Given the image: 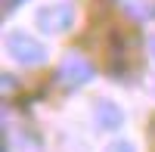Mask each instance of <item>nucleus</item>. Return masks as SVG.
Here are the masks:
<instances>
[{"mask_svg":"<svg viewBox=\"0 0 155 152\" xmlns=\"http://www.w3.org/2000/svg\"><path fill=\"white\" fill-rule=\"evenodd\" d=\"M6 53L19 62V65H44L47 62V47L31 37L28 31H9L6 34Z\"/></svg>","mask_w":155,"mask_h":152,"instance_id":"1","label":"nucleus"},{"mask_svg":"<svg viewBox=\"0 0 155 152\" xmlns=\"http://www.w3.org/2000/svg\"><path fill=\"white\" fill-rule=\"evenodd\" d=\"M37 28L47 31V34H62V31H68L71 25H74V6L65 3V0H56V3H47L37 9Z\"/></svg>","mask_w":155,"mask_h":152,"instance_id":"2","label":"nucleus"},{"mask_svg":"<svg viewBox=\"0 0 155 152\" xmlns=\"http://www.w3.org/2000/svg\"><path fill=\"white\" fill-rule=\"evenodd\" d=\"M59 81L65 84V87H84L87 81H93V65L84 59V56H65L62 59V65H59Z\"/></svg>","mask_w":155,"mask_h":152,"instance_id":"3","label":"nucleus"},{"mask_svg":"<svg viewBox=\"0 0 155 152\" xmlns=\"http://www.w3.org/2000/svg\"><path fill=\"white\" fill-rule=\"evenodd\" d=\"M96 124L102 131H118L121 124H124V112L109 103V99H102V103H96Z\"/></svg>","mask_w":155,"mask_h":152,"instance_id":"4","label":"nucleus"},{"mask_svg":"<svg viewBox=\"0 0 155 152\" xmlns=\"http://www.w3.org/2000/svg\"><path fill=\"white\" fill-rule=\"evenodd\" d=\"M118 6L124 16H130L137 22H149L155 16V0H118Z\"/></svg>","mask_w":155,"mask_h":152,"instance_id":"5","label":"nucleus"},{"mask_svg":"<svg viewBox=\"0 0 155 152\" xmlns=\"http://www.w3.org/2000/svg\"><path fill=\"white\" fill-rule=\"evenodd\" d=\"M106 152H137V149H134L130 143H127V140H118V143H112Z\"/></svg>","mask_w":155,"mask_h":152,"instance_id":"6","label":"nucleus"},{"mask_svg":"<svg viewBox=\"0 0 155 152\" xmlns=\"http://www.w3.org/2000/svg\"><path fill=\"white\" fill-rule=\"evenodd\" d=\"M22 3H25V0H3V12H12L16 6H22Z\"/></svg>","mask_w":155,"mask_h":152,"instance_id":"7","label":"nucleus"},{"mask_svg":"<svg viewBox=\"0 0 155 152\" xmlns=\"http://www.w3.org/2000/svg\"><path fill=\"white\" fill-rule=\"evenodd\" d=\"M149 50H152V56H155V37H152V44H149Z\"/></svg>","mask_w":155,"mask_h":152,"instance_id":"8","label":"nucleus"}]
</instances>
